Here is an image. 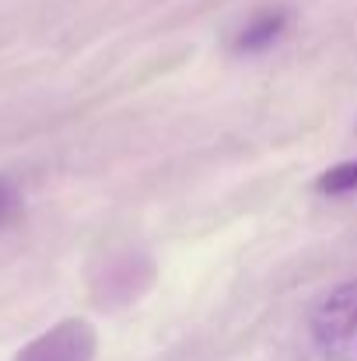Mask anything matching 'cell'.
Wrapping results in <instances>:
<instances>
[{
	"mask_svg": "<svg viewBox=\"0 0 357 361\" xmlns=\"http://www.w3.org/2000/svg\"><path fill=\"white\" fill-rule=\"evenodd\" d=\"M99 351L95 326L88 319H63L39 334L28 348H21L18 361H92Z\"/></svg>",
	"mask_w": 357,
	"mask_h": 361,
	"instance_id": "7a4b0ae2",
	"label": "cell"
},
{
	"mask_svg": "<svg viewBox=\"0 0 357 361\" xmlns=\"http://www.w3.org/2000/svg\"><path fill=\"white\" fill-rule=\"evenodd\" d=\"M18 207V197H14V190L7 186V183H0V221L4 218H11V211Z\"/></svg>",
	"mask_w": 357,
	"mask_h": 361,
	"instance_id": "5b68a950",
	"label": "cell"
},
{
	"mask_svg": "<svg viewBox=\"0 0 357 361\" xmlns=\"http://www.w3.org/2000/svg\"><path fill=\"white\" fill-rule=\"evenodd\" d=\"M312 341L326 361H357V281L340 284L319 302Z\"/></svg>",
	"mask_w": 357,
	"mask_h": 361,
	"instance_id": "6da1fadb",
	"label": "cell"
},
{
	"mask_svg": "<svg viewBox=\"0 0 357 361\" xmlns=\"http://www.w3.org/2000/svg\"><path fill=\"white\" fill-rule=\"evenodd\" d=\"M287 32V11H259L252 21H245L235 35V49L238 53H263L270 49L280 35Z\"/></svg>",
	"mask_w": 357,
	"mask_h": 361,
	"instance_id": "3957f363",
	"label": "cell"
},
{
	"mask_svg": "<svg viewBox=\"0 0 357 361\" xmlns=\"http://www.w3.org/2000/svg\"><path fill=\"white\" fill-rule=\"evenodd\" d=\"M315 190H319L322 197H351V193H357V158L326 169V172L315 179Z\"/></svg>",
	"mask_w": 357,
	"mask_h": 361,
	"instance_id": "277c9868",
	"label": "cell"
}]
</instances>
